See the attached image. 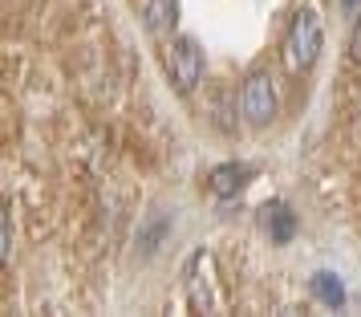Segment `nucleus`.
Instances as JSON below:
<instances>
[{
  "mask_svg": "<svg viewBox=\"0 0 361 317\" xmlns=\"http://www.w3.org/2000/svg\"><path fill=\"white\" fill-rule=\"evenodd\" d=\"M187 301H191V309H195V313H207V309L215 305V297H212V256H207V252H199L195 261H191Z\"/></svg>",
  "mask_w": 361,
  "mask_h": 317,
  "instance_id": "obj_4",
  "label": "nucleus"
},
{
  "mask_svg": "<svg viewBox=\"0 0 361 317\" xmlns=\"http://www.w3.org/2000/svg\"><path fill=\"white\" fill-rule=\"evenodd\" d=\"M357 118H361V98H357Z\"/></svg>",
  "mask_w": 361,
  "mask_h": 317,
  "instance_id": "obj_12",
  "label": "nucleus"
},
{
  "mask_svg": "<svg viewBox=\"0 0 361 317\" xmlns=\"http://www.w3.org/2000/svg\"><path fill=\"white\" fill-rule=\"evenodd\" d=\"M341 4H345V13H357L361 8V0H341Z\"/></svg>",
  "mask_w": 361,
  "mask_h": 317,
  "instance_id": "obj_11",
  "label": "nucleus"
},
{
  "mask_svg": "<svg viewBox=\"0 0 361 317\" xmlns=\"http://www.w3.org/2000/svg\"><path fill=\"white\" fill-rule=\"evenodd\" d=\"M325 49V29H321V17L312 13V8H300L288 25V33H284V66L293 69V73H305V69L317 66V57Z\"/></svg>",
  "mask_w": 361,
  "mask_h": 317,
  "instance_id": "obj_1",
  "label": "nucleus"
},
{
  "mask_svg": "<svg viewBox=\"0 0 361 317\" xmlns=\"http://www.w3.org/2000/svg\"><path fill=\"white\" fill-rule=\"evenodd\" d=\"M349 57L361 66V17H357V25H353V33H349Z\"/></svg>",
  "mask_w": 361,
  "mask_h": 317,
  "instance_id": "obj_10",
  "label": "nucleus"
},
{
  "mask_svg": "<svg viewBox=\"0 0 361 317\" xmlns=\"http://www.w3.org/2000/svg\"><path fill=\"white\" fill-rule=\"evenodd\" d=\"M247 179H252V167H247V163H219V167L207 171V187H212L219 200H231V196H240Z\"/></svg>",
  "mask_w": 361,
  "mask_h": 317,
  "instance_id": "obj_5",
  "label": "nucleus"
},
{
  "mask_svg": "<svg viewBox=\"0 0 361 317\" xmlns=\"http://www.w3.org/2000/svg\"><path fill=\"white\" fill-rule=\"evenodd\" d=\"M163 61H166V73H171V82H175L179 94H191L199 85V78H203V49H199V41H191V37H175L166 45Z\"/></svg>",
  "mask_w": 361,
  "mask_h": 317,
  "instance_id": "obj_3",
  "label": "nucleus"
},
{
  "mask_svg": "<svg viewBox=\"0 0 361 317\" xmlns=\"http://www.w3.org/2000/svg\"><path fill=\"white\" fill-rule=\"evenodd\" d=\"M8 240H13V236H8V212H4V203H0V261L8 256Z\"/></svg>",
  "mask_w": 361,
  "mask_h": 317,
  "instance_id": "obj_9",
  "label": "nucleus"
},
{
  "mask_svg": "<svg viewBox=\"0 0 361 317\" xmlns=\"http://www.w3.org/2000/svg\"><path fill=\"white\" fill-rule=\"evenodd\" d=\"M240 106H244V118L252 126H268L280 110V98H276V82H272V73H264V69H252L240 85Z\"/></svg>",
  "mask_w": 361,
  "mask_h": 317,
  "instance_id": "obj_2",
  "label": "nucleus"
},
{
  "mask_svg": "<svg viewBox=\"0 0 361 317\" xmlns=\"http://www.w3.org/2000/svg\"><path fill=\"white\" fill-rule=\"evenodd\" d=\"M312 297L321 301V305H329V309H341L345 305V285L337 273H317L312 277Z\"/></svg>",
  "mask_w": 361,
  "mask_h": 317,
  "instance_id": "obj_8",
  "label": "nucleus"
},
{
  "mask_svg": "<svg viewBox=\"0 0 361 317\" xmlns=\"http://www.w3.org/2000/svg\"><path fill=\"white\" fill-rule=\"evenodd\" d=\"M142 20L147 33H171L179 20V0H142Z\"/></svg>",
  "mask_w": 361,
  "mask_h": 317,
  "instance_id": "obj_6",
  "label": "nucleus"
},
{
  "mask_svg": "<svg viewBox=\"0 0 361 317\" xmlns=\"http://www.w3.org/2000/svg\"><path fill=\"white\" fill-rule=\"evenodd\" d=\"M264 228H268V236H272L276 244H288V240L296 236L293 208H284V203H268V208H264Z\"/></svg>",
  "mask_w": 361,
  "mask_h": 317,
  "instance_id": "obj_7",
  "label": "nucleus"
}]
</instances>
